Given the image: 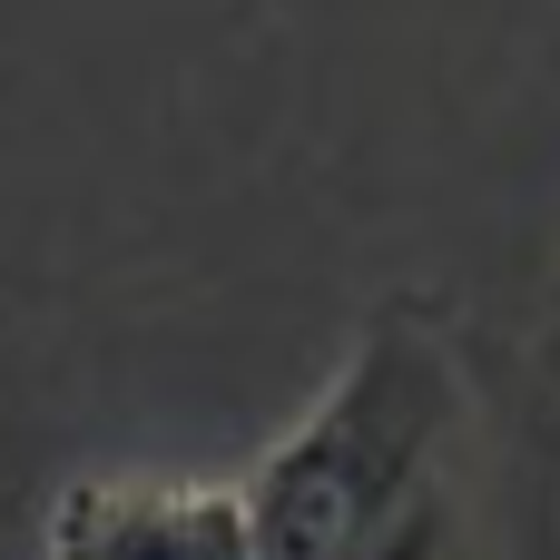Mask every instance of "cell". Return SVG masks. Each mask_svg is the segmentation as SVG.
Instances as JSON below:
<instances>
[{"instance_id":"6da1fadb","label":"cell","mask_w":560,"mask_h":560,"mask_svg":"<svg viewBox=\"0 0 560 560\" xmlns=\"http://www.w3.org/2000/svg\"><path fill=\"white\" fill-rule=\"evenodd\" d=\"M236 502L246 560H560V354L384 295Z\"/></svg>"},{"instance_id":"7a4b0ae2","label":"cell","mask_w":560,"mask_h":560,"mask_svg":"<svg viewBox=\"0 0 560 560\" xmlns=\"http://www.w3.org/2000/svg\"><path fill=\"white\" fill-rule=\"evenodd\" d=\"M39 560H246L236 482H69Z\"/></svg>"}]
</instances>
